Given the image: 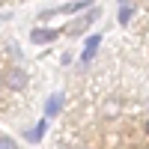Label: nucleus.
Segmentation results:
<instances>
[{"instance_id": "6e6552de", "label": "nucleus", "mask_w": 149, "mask_h": 149, "mask_svg": "<svg viewBox=\"0 0 149 149\" xmlns=\"http://www.w3.org/2000/svg\"><path fill=\"white\" fill-rule=\"evenodd\" d=\"M42 128H45V122H39V125L30 131V140H33V143H36V140H42Z\"/></svg>"}, {"instance_id": "423d86ee", "label": "nucleus", "mask_w": 149, "mask_h": 149, "mask_svg": "<svg viewBox=\"0 0 149 149\" xmlns=\"http://www.w3.org/2000/svg\"><path fill=\"white\" fill-rule=\"evenodd\" d=\"M119 3H122V9H119V24H128L131 21V6H128V0H119Z\"/></svg>"}, {"instance_id": "f03ea898", "label": "nucleus", "mask_w": 149, "mask_h": 149, "mask_svg": "<svg viewBox=\"0 0 149 149\" xmlns=\"http://www.w3.org/2000/svg\"><path fill=\"white\" fill-rule=\"evenodd\" d=\"M95 18H98V6H95V9H90L84 18H78L74 24H69V30H66V33H69V36H78V33H84L86 27H90V24H93Z\"/></svg>"}, {"instance_id": "f257e3e1", "label": "nucleus", "mask_w": 149, "mask_h": 149, "mask_svg": "<svg viewBox=\"0 0 149 149\" xmlns=\"http://www.w3.org/2000/svg\"><path fill=\"white\" fill-rule=\"evenodd\" d=\"M3 84H9V90H24V86H27V74H24V69H6L3 72Z\"/></svg>"}, {"instance_id": "1a4fd4ad", "label": "nucleus", "mask_w": 149, "mask_h": 149, "mask_svg": "<svg viewBox=\"0 0 149 149\" xmlns=\"http://www.w3.org/2000/svg\"><path fill=\"white\" fill-rule=\"evenodd\" d=\"M146 131H149V119H146Z\"/></svg>"}, {"instance_id": "20e7f679", "label": "nucleus", "mask_w": 149, "mask_h": 149, "mask_svg": "<svg viewBox=\"0 0 149 149\" xmlns=\"http://www.w3.org/2000/svg\"><path fill=\"white\" fill-rule=\"evenodd\" d=\"M98 42H102V36H90V39H86V48H84V57H81V63H90V60L95 57V51H98Z\"/></svg>"}, {"instance_id": "39448f33", "label": "nucleus", "mask_w": 149, "mask_h": 149, "mask_svg": "<svg viewBox=\"0 0 149 149\" xmlns=\"http://www.w3.org/2000/svg\"><path fill=\"white\" fill-rule=\"evenodd\" d=\"M60 104H63V93H54L51 98H48V104H45V116H48V119L57 116V113H60Z\"/></svg>"}, {"instance_id": "0eeeda50", "label": "nucleus", "mask_w": 149, "mask_h": 149, "mask_svg": "<svg viewBox=\"0 0 149 149\" xmlns=\"http://www.w3.org/2000/svg\"><path fill=\"white\" fill-rule=\"evenodd\" d=\"M0 149H18V143L12 140V137H6V134H3V137H0Z\"/></svg>"}, {"instance_id": "7ed1b4c3", "label": "nucleus", "mask_w": 149, "mask_h": 149, "mask_svg": "<svg viewBox=\"0 0 149 149\" xmlns=\"http://www.w3.org/2000/svg\"><path fill=\"white\" fill-rule=\"evenodd\" d=\"M60 36V30H42V27H36L33 33H30V39L36 42V45H45V42H54Z\"/></svg>"}]
</instances>
